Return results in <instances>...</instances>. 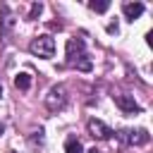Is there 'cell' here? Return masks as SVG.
<instances>
[{
  "mask_svg": "<svg viewBox=\"0 0 153 153\" xmlns=\"http://www.w3.org/2000/svg\"><path fill=\"white\" fill-rule=\"evenodd\" d=\"M108 33H117V22L115 24H108Z\"/></svg>",
  "mask_w": 153,
  "mask_h": 153,
  "instance_id": "cell-12",
  "label": "cell"
},
{
  "mask_svg": "<svg viewBox=\"0 0 153 153\" xmlns=\"http://www.w3.org/2000/svg\"><path fill=\"white\" fill-rule=\"evenodd\" d=\"M41 12H43V5H41V2H33V5H31V10H29V17H26V19H29V22H33V19H38V17H41Z\"/></svg>",
  "mask_w": 153,
  "mask_h": 153,
  "instance_id": "cell-10",
  "label": "cell"
},
{
  "mask_svg": "<svg viewBox=\"0 0 153 153\" xmlns=\"http://www.w3.org/2000/svg\"><path fill=\"white\" fill-rule=\"evenodd\" d=\"M122 12H124V17H127L129 22H134L136 17H141L143 2H124V5H122Z\"/></svg>",
  "mask_w": 153,
  "mask_h": 153,
  "instance_id": "cell-7",
  "label": "cell"
},
{
  "mask_svg": "<svg viewBox=\"0 0 153 153\" xmlns=\"http://www.w3.org/2000/svg\"><path fill=\"white\" fill-rule=\"evenodd\" d=\"M117 139L122 143H129V146H143V143H148L151 136H148L146 129H120Z\"/></svg>",
  "mask_w": 153,
  "mask_h": 153,
  "instance_id": "cell-4",
  "label": "cell"
},
{
  "mask_svg": "<svg viewBox=\"0 0 153 153\" xmlns=\"http://www.w3.org/2000/svg\"><path fill=\"white\" fill-rule=\"evenodd\" d=\"M86 127H88V134L96 136V139H110V136L115 134V131H112L105 122H100V120H88Z\"/></svg>",
  "mask_w": 153,
  "mask_h": 153,
  "instance_id": "cell-5",
  "label": "cell"
},
{
  "mask_svg": "<svg viewBox=\"0 0 153 153\" xmlns=\"http://www.w3.org/2000/svg\"><path fill=\"white\" fill-rule=\"evenodd\" d=\"M65 57H67V65L69 67H76V69H84L88 72L91 69V60L86 55V43L84 38H69L67 41V50H65Z\"/></svg>",
  "mask_w": 153,
  "mask_h": 153,
  "instance_id": "cell-1",
  "label": "cell"
},
{
  "mask_svg": "<svg viewBox=\"0 0 153 153\" xmlns=\"http://www.w3.org/2000/svg\"><path fill=\"white\" fill-rule=\"evenodd\" d=\"M2 131H5V124H2V122H0V134H2Z\"/></svg>",
  "mask_w": 153,
  "mask_h": 153,
  "instance_id": "cell-14",
  "label": "cell"
},
{
  "mask_svg": "<svg viewBox=\"0 0 153 153\" xmlns=\"http://www.w3.org/2000/svg\"><path fill=\"white\" fill-rule=\"evenodd\" d=\"M14 86H17L19 91H26V88L31 86V76H29L26 72H19V74L14 76Z\"/></svg>",
  "mask_w": 153,
  "mask_h": 153,
  "instance_id": "cell-8",
  "label": "cell"
},
{
  "mask_svg": "<svg viewBox=\"0 0 153 153\" xmlns=\"http://www.w3.org/2000/svg\"><path fill=\"white\" fill-rule=\"evenodd\" d=\"M29 50L33 53V55H38V57H53L55 55V41H53V36H48V33H43V36H36L33 41H31V45H29Z\"/></svg>",
  "mask_w": 153,
  "mask_h": 153,
  "instance_id": "cell-2",
  "label": "cell"
},
{
  "mask_svg": "<svg viewBox=\"0 0 153 153\" xmlns=\"http://www.w3.org/2000/svg\"><path fill=\"white\" fill-rule=\"evenodd\" d=\"M65 151H67V153H84V148H81V141H79V139H67Z\"/></svg>",
  "mask_w": 153,
  "mask_h": 153,
  "instance_id": "cell-9",
  "label": "cell"
},
{
  "mask_svg": "<svg viewBox=\"0 0 153 153\" xmlns=\"http://www.w3.org/2000/svg\"><path fill=\"white\" fill-rule=\"evenodd\" d=\"M45 105H48L50 112L62 110V108L67 105V88H65L62 84H60V86H53V88L48 91V96H45Z\"/></svg>",
  "mask_w": 153,
  "mask_h": 153,
  "instance_id": "cell-3",
  "label": "cell"
},
{
  "mask_svg": "<svg viewBox=\"0 0 153 153\" xmlns=\"http://www.w3.org/2000/svg\"><path fill=\"white\" fill-rule=\"evenodd\" d=\"M88 7H91L93 12H105V10L110 7V2H108V0H100V2H96V0H91V2H88Z\"/></svg>",
  "mask_w": 153,
  "mask_h": 153,
  "instance_id": "cell-11",
  "label": "cell"
},
{
  "mask_svg": "<svg viewBox=\"0 0 153 153\" xmlns=\"http://www.w3.org/2000/svg\"><path fill=\"white\" fill-rule=\"evenodd\" d=\"M0 96H2V86H0Z\"/></svg>",
  "mask_w": 153,
  "mask_h": 153,
  "instance_id": "cell-15",
  "label": "cell"
},
{
  "mask_svg": "<svg viewBox=\"0 0 153 153\" xmlns=\"http://www.w3.org/2000/svg\"><path fill=\"white\" fill-rule=\"evenodd\" d=\"M88 153H103V151H98V148H91V151H88Z\"/></svg>",
  "mask_w": 153,
  "mask_h": 153,
  "instance_id": "cell-13",
  "label": "cell"
},
{
  "mask_svg": "<svg viewBox=\"0 0 153 153\" xmlns=\"http://www.w3.org/2000/svg\"><path fill=\"white\" fill-rule=\"evenodd\" d=\"M115 105L122 110V112H127V115H134V112H141V105L131 98V96H115Z\"/></svg>",
  "mask_w": 153,
  "mask_h": 153,
  "instance_id": "cell-6",
  "label": "cell"
}]
</instances>
